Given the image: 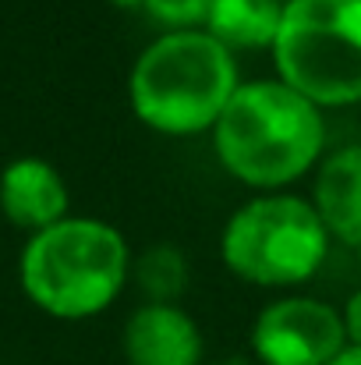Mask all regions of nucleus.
I'll list each match as a JSON object with an SVG mask.
<instances>
[{
    "instance_id": "f257e3e1",
    "label": "nucleus",
    "mask_w": 361,
    "mask_h": 365,
    "mask_svg": "<svg viewBox=\"0 0 361 365\" xmlns=\"http://www.w3.org/2000/svg\"><path fill=\"white\" fill-rule=\"evenodd\" d=\"M213 145L231 178L273 195L323 156L326 121L315 103L280 78H258L238 86L213 128Z\"/></svg>"
},
{
    "instance_id": "f03ea898",
    "label": "nucleus",
    "mask_w": 361,
    "mask_h": 365,
    "mask_svg": "<svg viewBox=\"0 0 361 365\" xmlns=\"http://www.w3.org/2000/svg\"><path fill=\"white\" fill-rule=\"evenodd\" d=\"M234 53L206 29L152 39L131 75L127 100L135 118L170 138L213 131L238 93Z\"/></svg>"
},
{
    "instance_id": "7ed1b4c3",
    "label": "nucleus",
    "mask_w": 361,
    "mask_h": 365,
    "mask_svg": "<svg viewBox=\"0 0 361 365\" xmlns=\"http://www.w3.org/2000/svg\"><path fill=\"white\" fill-rule=\"evenodd\" d=\"M127 266L131 255L117 227L93 217H68L28 238L21 287L57 319H89L120 294Z\"/></svg>"
},
{
    "instance_id": "20e7f679",
    "label": "nucleus",
    "mask_w": 361,
    "mask_h": 365,
    "mask_svg": "<svg viewBox=\"0 0 361 365\" xmlns=\"http://www.w3.org/2000/svg\"><path fill=\"white\" fill-rule=\"evenodd\" d=\"M273 64L319 110L361 103V0H287Z\"/></svg>"
},
{
    "instance_id": "39448f33",
    "label": "nucleus",
    "mask_w": 361,
    "mask_h": 365,
    "mask_svg": "<svg viewBox=\"0 0 361 365\" xmlns=\"http://www.w3.org/2000/svg\"><path fill=\"white\" fill-rule=\"evenodd\" d=\"M330 231L312 202L298 195H258L244 202L220 235L227 269L258 287H294L319 273L330 255Z\"/></svg>"
},
{
    "instance_id": "423d86ee",
    "label": "nucleus",
    "mask_w": 361,
    "mask_h": 365,
    "mask_svg": "<svg viewBox=\"0 0 361 365\" xmlns=\"http://www.w3.org/2000/svg\"><path fill=\"white\" fill-rule=\"evenodd\" d=\"M347 348L344 316L305 294L269 302L251 327V355L258 365H330Z\"/></svg>"
},
{
    "instance_id": "0eeeda50",
    "label": "nucleus",
    "mask_w": 361,
    "mask_h": 365,
    "mask_svg": "<svg viewBox=\"0 0 361 365\" xmlns=\"http://www.w3.org/2000/svg\"><path fill=\"white\" fill-rule=\"evenodd\" d=\"M127 365H202V330L181 305H142L124 323Z\"/></svg>"
},
{
    "instance_id": "6e6552de",
    "label": "nucleus",
    "mask_w": 361,
    "mask_h": 365,
    "mask_svg": "<svg viewBox=\"0 0 361 365\" xmlns=\"http://www.w3.org/2000/svg\"><path fill=\"white\" fill-rule=\"evenodd\" d=\"M0 210L14 227L25 231H46L61 220H68V188L64 178L36 156L14 160L0 174Z\"/></svg>"
},
{
    "instance_id": "1a4fd4ad",
    "label": "nucleus",
    "mask_w": 361,
    "mask_h": 365,
    "mask_svg": "<svg viewBox=\"0 0 361 365\" xmlns=\"http://www.w3.org/2000/svg\"><path fill=\"white\" fill-rule=\"evenodd\" d=\"M312 206L330 231L347 248H361V142L330 153L315 174Z\"/></svg>"
},
{
    "instance_id": "9d476101",
    "label": "nucleus",
    "mask_w": 361,
    "mask_h": 365,
    "mask_svg": "<svg viewBox=\"0 0 361 365\" xmlns=\"http://www.w3.org/2000/svg\"><path fill=\"white\" fill-rule=\"evenodd\" d=\"M283 0H213L206 32L220 39L231 53L234 50H273L280 21H283Z\"/></svg>"
},
{
    "instance_id": "9b49d317",
    "label": "nucleus",
    "mask_w": 361,
    "mask_h": 365,
    "mask_svg": "<svg viewBox=\"0 0 361 365\" xmlns=\"http://www.w3.org/2000/svg\"><path fill=\"white\" fill-rule=\"evenodd\" d=\"M188 259L174 245H152L135 262V280L149 305H177V298L188 291Z\"/></svg>"
},
{
    "instance_id": "f8f14e48",
    "label": "nucleus",
    "mask_w": 361,
    "mask_h": 365,
    "mask_svg": "<svg viewBox=\"0 0 361 365\" xmlns=\"http://www.w3.org/2000/svg\"><path fill=\"white\" fill-rule=\"evenodd\" d=\"M145 11L167 32H192L199 25L206 29L213 0H145Z\"/></svg>"
},
{
    "instance_id": "ddd939ff",
    "label": "nucleus",
    "mask_w": 361,
    "mask_h": 365,
    "mask_svg": "<svg viewBox=\"0 0 361 365\" xmlns=\"http://www.w3.org/2000/svg\"><path fill=\"white\" fill-rule=\"evenodd\" d=\"M344 330H347V344L351 348H361V291H355L344 305Z\"/></svg>"
},
{
    "instance_id": "4468645a",
    "label": "nucleus",
    "mask_w": 361,
    "mask_h": 365,
    "mask_svg": "<svg viewBox=\"0 0 361 365\" xmlns=\"http://www.w3.org/2000/svg\"><path fill=\"white\" fill-rule=\"evenodd\" d=\"M330 365H361V348H347L337 362H330Z\"/></svg>"
},
{
    "instance_id": "2eb2a0df",
    "label": "nucleus",
    "mask_w": 361,
    "mask_h": 365,
    "mask_svg": "<svg viewBox=\"0 0 361 365\" xmlns=\"http://www.w3.org/2000/svg\"><path fill=\"white\" fill-rule=\"evenodd\" d=\"M114 7H120V11H138V7H145V0H110Z\"/></svg>"
},
{
    "instance_id": "dca6fc26",
    "label": "nucleus",
    "mask_w": 361,
    "mask_h": 365,
    "mask_svg": "<svg viewBox=\"0 0 361 365\" xmlns=\"http://www.w3.org/2000/svg\"><path fill=\"white\" fill-rule=\"evenodd\" d=\"M213 365H255V362H248V359L234 355V359H224V362H213Z\"/></svg>"
},
{
    "instance_id": "f3484780",
    "label": "nucleus",
    "mask_w": 361,
    "mask_h": 365,
    "mask_svg": "<svg viewBox=\"0 0 361 365\" xmlns=\"http://www.w3.org/2000/svg\"><path fill=\"white\" fill-rule=\"evenodd\" d=\"M358 259H361V248H358Z\"/></svg>"
}]
</instances>
